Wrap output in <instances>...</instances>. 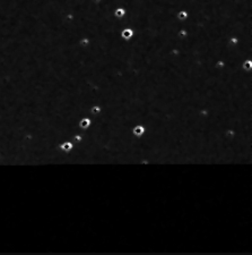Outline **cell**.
Masks as SVG:
<instances>
[{"mask_svg":"<svg viewBox=\"0 0 252 255\" xmlns=\"http://www.w3.org/2000/svg\"><path fill=\"white\" fill-rule=\"evenodd\" d=\"M216 67H221V68H223V67H225V64H224L223 61H218V62H217V65H216Z\"/></svg>","mask_w":252,"mask_h":255,"instance_id":"cell-10","label":"cell"},{"mask_svg":"<svg viewBox=\"0 0 252 255\" xmlns=\"http://www.w3.org/2000/svg\"><path fill=\"white\" fill-rule=\"evenodd\" d=\"M133 37V31L129 27H126V29H122V32H121V37H122L123 40H130L131 37Z\"/></svg>","mask_w":252,"mask_h":255,"instance_id":"cell-1","label":"cell"},{"mask_svg":"<svg viewBox=\"0 0 252 255\" xmlns=\"http://www.w3.org/2000/svg\"><path fill=\"white\" fill-rule=\"evenodd\" d=\"M144 133H145L144 126H136V127L133 128V134H135L136 136H141Z\"/></svg>","mask_w":252,"mask_h":255,"instance_id":"cell-4","label":"cell"},{"mask_svg":"<svg viewBox=\"0 0 252 255\" xmlns=\"http://www.w3.org/2000/svg\"><path fill=\"white\" fill-rule=\"evenodd\" d=\"M243 68H244V69H246V70H250V69L252 68L251 60H246L244 64H243Z\"/></svg>","mask_w":252,"mask_h":255,"instance_id":"cell-7","label":"cell"},{"mask_svg":"<svg viewBox=\"0 0 252 255\" xmlns=\"http://www.w3.org/2000/svg\"><path fill=\"white\" fill-rule=\"evenodd\" d=\"M188 17H189V11L187 9H181L180 11L178 13V18L181 19V21H186Z\"/></svg>","mask_w":252,"mask_h":255,"instance_id":"cell-3","label":"cell"},{"mask_svg":"<svg viewBox=\"0 0 252 255\" xmlns=\"http://www.w3.org/2000/svg\"><path fill=\"white\" fill-rule=\"evenodd\" d=\"M127 14V9L123 7H119L114 9V16L116 18H122L124 15Z\"/></svg>","mask_w":252,"mask_h":255,"instance_id":"cell-2","label":"cell"},{"mask_svg":"<svg viewBox=\"0 0 252 255\" xmlns=\"http://www.w3.org/2000/svg\"><path fill=\"white\" fill-rule=\"evenodd\" d=\"M79 126L81 128H84V129L88 128V127L91 126V119H89V118H84V119H81V121L79 123Z\"/></svg>","mask_w":252,"mask_h":255,"instance_id":"cell-5","label":"cell"},{"mask_svg":"<svg viewBox=\"0 0 252 255\" xmlns=\"http://www.w3.org/2000/svg\"><path fill=\"white\" fill-rule=\"evenodd\" d=\"M91 111H92L93 113H95V115H96V113H100V112H101V107H100V106H94L93 108L91 109Z\"/></svg>","mask_w":252,"mask_h":255,"instance_id":"cell-8","label":"cell"},{"mask_svg":"<svg viewBox=\"0 0 252 255\" xmlns=\"http://www.w3.org/2000/svg\"><path fill=\"white\" fill-rule=\"evenodd\" d=\"M61 149H62V150H65V151H69L70 149H72V144H71V143H69V142H66V143H64V144H62Z\"/></svg>","mask_w":252,"mask_h":255,"instance_id":"cell-6","label":"cell"},{"mask_svg":"<svg viewBox=\"0 0 252 255\" xmlns=\"http://www.w3.org/2000/svg\"><path fill=\"white\" fill-rule=\"evenodd\" d=\"M231 43L232 44H236L238 43V37H231Z\"/></svg>","mask_w":252,"mask_h":255,"instance_id":"cell-9","label":"cell"}]
</instances>
